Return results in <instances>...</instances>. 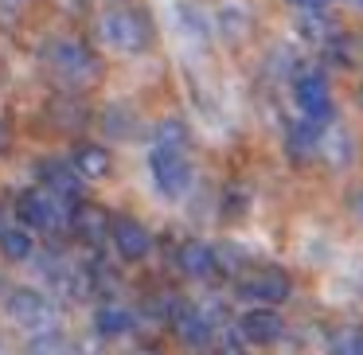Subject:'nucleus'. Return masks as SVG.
I'll list each match as a JSON object with an SVG mask.
<instances>
[{"label": "nucleus", "instance_id": "nucleus-1", "mask_svg": "<svg viewBox=\"0 0 363 355\" xmlns=\"http://www.w3.org/2000/svg\"><path fill=\"white\" fill-rule=\"evenodd\" d=\"M71 203L74 199H67V196H59V191L40 184V188L20 196L16 211H20V222L32 230H63V227H71V215H74Z\"/></svg>", "mask_w": 363, "mask_h": 355}, {"label": "nucleus", "instance_id": "nucleus-2", "mask_svg": "<svg viewBox=\"0 0 363 355\" xmlns=\"http://www.w3.org/2000/svg\"><path fill=\"white\" fill-rule=\"evenodd\" d=\"M98 35H102L106 47L113 51H125V55H137L152 43V24L145 12H133V9H118V12H106L98 20Z\"/></svg>", "mask_w": 363, "mask_h": 355}, {"label": "nucleus", "instance_id": "nucleus-3", "mask_svg": "<svg viewBox=\"0 0 363 355\" xmlns=\"http://www.w3.org/2000/svg\"><path fill=\"white\" fill-rule=\"evenodd\" d=\"M4 308H9L12 324L32 336H43V332H55L59 328V316H55V305H51L43 293L35 289H12L4 297Z\"/></svg>", "mask_w": 363, "mask_h": 355}, {"label": "nucleus", "instance_id": "nucleus-4", "mask_svg": "<svg viewBox=\"0 0 363 355\" xmlns=\"http://www.w3.org/2000/svg\"><path fill=\"white\" fill-rule=\"evenodd\" d=\"M149 168H152V180H157V191L168 199H180L184 191L191 188V164L184 152L176 149H157L152 145L149 152Z\"/></svg>", "mask_w": 363, "mask_h": 355}, {"label": "nucleus", "instance_id": "nucleus-5", "mask_svg": "<svg viewBox=\"0 0 363 355\" xmlns=\"http://www.w3.org/2000/svg\"><path fill=\"white\" fill-rule=\"evenodd\" d=\"M48 63H51V71L59 74V79H67V82H86V79H94L98 74V63H94V55H90L82 43H74V40H55L48 47Z\"/></svg>", "mask_w": 363, "mask_h": 355}, {"label": "nucleus", "instance_id": "nucleus-6", "mask_svg": "<svg viewBox=\"0 0 363 355\" xmlns=\"http://www.w3.org/2000/svg\"><path fill=\"white\" fill-rule=\"evenodd\" d=\"M293 98H297V106L308 113V121H316V125H328V121L336 118L328 82H324L320 74H297V82H293Z\"/></svg>", "mask_w": 363, "mask_h": 355}, {"label": "nucleus", "instance_id": "nucleus-7", "mask_svg": "<svg viewBox=\"0 0 363 355\" xmlns=\"http://www.w3.org/2000/svg\"><path fill=\"white\" fill-rule=\"evenodd\" d=\"M172 332L180 336L184 347H207V339H211V320H207V312H199L196 305H184V300H176L172 305Z\"/></svg>", "mask_w": 363, "mask_h": 355}, {"label": "nucleus", "instance_id": "nucleus-8", "mask_svg": "<svg viewBox=\"0 0 363 355\" xmlns=\"http://www.w3.org/2000/svg\"><path fill=\"white\" fill-rule=\"evenodd\" d=\"M110 242H113V250H118L125 261H141L145 254L152 250V238H149V230H145L137 219H129V215H121V219H113V227H110Z\"/></svg>", "mask_w": 363, "mask_h": 355}, {"label": "nucleus", "instance_id": "nucleus-9", "mask_svg": "<svg viewBox=\"0 0 363 355\" xmlns=\"http://www.w3.org/2000/svg\"><path fill=\"white\" fill-rule=\"evenodd\" d=\"M238 332H242L246 344H274V339L285 336V320L274 312V308H250L238 320Z\"/></svg>", "mask_w": 363, "mask_h": 355}, {"label": "nucleus", "instance_id": "nucleus-10", "mask_svg": "<svg viewBox=\"0 0 363 355\" xmlns=\"http://www.w3.org/2000/svg\"><path fill=\"white\" fill-rule=\"evenodd\" d=\"M242 297L254 305H277V300L289 297V277L281 269H262L250 281H242Z\"/></svg>", "mask_w": 363, "mask_h": 355}, {"label": "nucleus", "instance_id": "nucleus-11", "mask_svg": "<svg viewBox=\"0 0 363 355\" xmlns=\"http://www.w3.org/2000/svg\"><path fill=\"white\" fill-rule=\"evenodd\" d=\"M176 266H180L184 277H196V281H203V277H211L215 269H219V258H215V250L207 242H184L180 250H176Z\"/></svg>", "mask_w": 363, "mask_h": 355}, {"label": "nucleus", "instance_id": "nucleus-12", "mask_svg": "<svg viewBox=\"0 0 363 355\" xmlns=\"http://www.w3.org/2000/svg\"><path fill=\"white\" fill-rule=\"evenodd\" d=\"M110 227H113V219L94 203L74 207V215H71V230L82 238V242H102V238L110 235Z\"/></svg>", "mask_w": 363, "mask_h": 355}, {"label": "nucleus", "instance_id": "nucleus-13", "mask_svg": "<svg viewBox=\"0 0 363 355\" xmlns=\"http://www.w3.org/2000/svg\"><path fill=\"white\" fill-rule=\"evenodd\" d=\"M129 328H133V312H129L125 305H118V300H106V305H98V312H94V332H98L102 339L129 336Z\"/></svg>", "mask_w": 363, "mask_h": 355}, {"label": "nucleus", "instance_id": "nucleus-14", "mask_svg": "<svg viewBox=\"0 0 363 355\" xmlns=\"http://www.w3.org/2000/svg\"><path fill=\"white\" fill-rule=\"evenodd\" d=\"M40 180H43V188L59 191V196H67V199H74L82 191L79 168H74V164H59V160H48V164L40 168Z\"/></svg>", "mask_w": 363, "mask_h": 355}, {"label": "nucleus", "instance_id": "nucleus-15", "mask_svg": "<svg viewBox=\"0 0 363 355\" xmlns=\"http://www.w3.org/2000/svg\"><path fill=\"white\" fill-rule=\"evenodd\" d=\"M71 164L79 168L82 180H102V176L110 172V152H106L102 145H79Z\"/></svg>", "mask_w": 363, "mask_h": 355}, {"label": "nucleus", "instance_id": "nucleus-16", "mask_svg": "<svg viewBox=\"0 0 363 355\" xmlns=\"http://www.w3.org/2000/svg\"><path fill=\"white\" fill-rule=\"evenodd\" d=\"M0 254L9 261H28L35 254V238L28 227H4L0 230Z\"/></svg>", "mask_w": 363, "mask_h": 355}, {"label": "nucleus", "instance_id": "nucleus-17", "mask_svg": "<svg viewBox=\"0 0 363 355\" xmlns=\"http://www.w3.org/2000/svg\"><path fill=\"white\" fill-rule=\"evenodd\" d=\"M316 149H320V141H316V133L308 125H293L289 133H285V152H289L297 164H305V160L316 157Z\"/></svg>", "mask_w": 363, "mask_h": 355}, {"label": "nucleus", "instance_id": "nucleus-18", "mask_svg": "<svg viewBox=\"0 0 363 355\" xmlns=\"http://www.w3.org/2000/svg\"><path fill=\"white\" fill-rule=\"evenodd\" d=\"M152 145H157V149L184 152V149H188V125H184L180 118H164L157 125V133H152Z\"/></svg>", "mask_w": 363, "mask_h": 355}, {"label": "nucleus", "instance_id": "nucleus-19", "mask_svg": "<svg viewBox=\"0 0 363 355\" xmlns=\"http://www.w3.org/2000/svg\"><path fill=\"white\" fill-rule=\"evenodd\" d=\"M332 355H363V328H347L344 336H336Z\"/></svg>", "mask_w": 363, "mask_h": 355}, {"label": "nucleus", "instance_id": "nucleus-20", "mask_svg": "<svg viewBox=\"0 0 363 355\" xmlns=\"http://www.w3.org/2000/svg\"><path fill=\"white\" fill-rule=\"evenodd\" d=\"M32 355H63V332H43V336H32Z\"/></svg>", "mask_w": 363, "mask_h": 355}, {"label": "nucleus", "instance_id": "nucleus-21", "mask_svg": "<svg viewBox=\"0 0 363 355\" xmlns=\"http://www.w3.org/2000/svg\"><path fill=\"white\" fill-rule=\"evenodd\" d=\"M215 355H246V347L238 344V339H223L219 351H215Z\"/></svg>", "mask_w": 363, "mask_h": 355}, {"label": "nucleus", "instance_id": "nucleus-22", "mask_svg": "<svg viewBox=\"0 0 363 355\" xmlns=\"http://www.w3.org/2000/svg\"><path fill=\"white\" fill-rule=\"evenodd\" d=\"M289 4H297L301 12H320L324 4H328V0H289Z\"/></svg>", "mask_w": 363, "mask_h": 355}, {"label": "nucleus", "instance_id": "nucleus-23", "mask_svg": "<svg viewBox=\"0 0 363 355\" xmlns=\"http://www.w3.org/2000/svg\"><path fill=\"white\" fill-rule=\"evenodd\" d=\"M352 207L359 211V219H363V191H355V196H352Z\"/></svg>", "mask_w": 363, "mask_h": 355}, {"label": "nucleus", "instance_id": "nucleus-24", "mask_svg": "<svg viewBox=\"0 0 363 355\" xmlns=\"http://www.w3.org/2000/svg\"><path fill=\"white\" fill-rule=\"evenodd\" d=\"M359 102H363V86H359Z\"/></svg>", "mask_w": 363, "mask_h": 355}, {"label": "nucleus", "instance_id": "nucleus-25", "mask_svg": "<svg viewBox=\"0 0 363 355\" xmlns=\"http://www.w3.org/2000/svg\"><path fill=\"white\" fill-rule=\"evenodd\" d=\"M141 355H152V351H141Z\"/></svg>", "mask_w": 363, "mask_h": 355}, {"label": "nucleus", "instance_id": "nucleus-26", "mask_svg": "<svg viewBox=\"0 0 363 355\" xmlns=\"http://www.w3.org/2000/svg\"><path fill=\"white\" fill-rule=\"evenodd\" d=\"M359 4H363V0H359Z\"/></svg>", "mask_w": 363, "mask_h": 355}]
</instances>
